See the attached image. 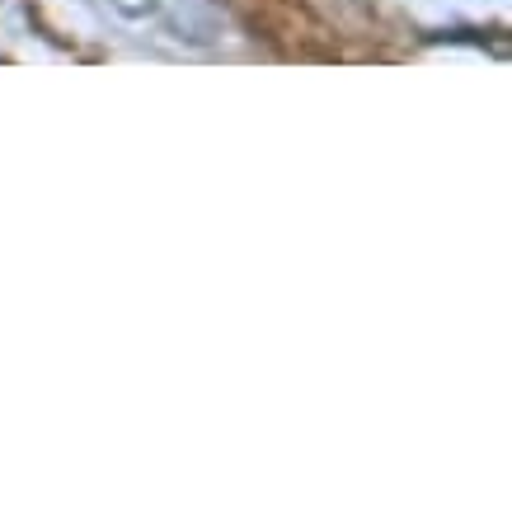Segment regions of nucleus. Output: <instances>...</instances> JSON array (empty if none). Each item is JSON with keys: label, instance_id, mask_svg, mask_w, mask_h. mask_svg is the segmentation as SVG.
Here are the masks:
<instances>
[]
</instances>
